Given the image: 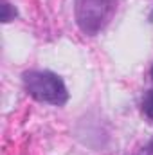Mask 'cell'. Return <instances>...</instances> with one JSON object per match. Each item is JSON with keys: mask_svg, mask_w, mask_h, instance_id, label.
<instances>
[{"mask_svg": "<svg viewBox=\"0 0 153 155\" xmlns=\"http://www.w3.org/2000/svg\"><path fill=\"white\" fill-rule=\"evenodd\" d=\"M25 92L40 103L63 107L69 101V92L63 79L50 71H25L22 74Z\"/></svg>", "mask_w": 153, "mask_h": 155, "instance_id": "cell-1", "label": "cell"}, {"mask_svg": "<svg viewBox=\"0 0 153 155\" xmlns=\"http://www.w3.org/2000/svg\"><path fill=\"white\" fill-rule=\"evenodd\" d=\"M117 0H74V15L79 31L86 36L99 35L114 18Z\"/></svg>", "mask_w": 153, "mask_h": 155, "instance_id": "cell-2", "label": "cell"}, {"mask_svg": "<svg viewBox=\"0 0 153 155\" xmlns=\"http://www.w3.org/2000/svg\"><path fill=\"white\" fill-rule=\"evenodd\" d=\"M141 110L148 121H153V90H148L144 94V97L141 101Z\"/></svg>", "mask_w": 153, "mask_h": 155, "instance_id": "cell-3", "label": "cell"}, {"mask_svg": "<svg viewBox=\"0 0 153 155\" xmlns=\"http://www.w3.org/2000/svg\"><path fill=\"white\" fill-rule=\"evenodd\" d=\"M2 9H4V13H2V20H4V22H11V20L16 16V11H11V5H9L7 2H4Z\"/></svg>", "mask_w": 153, "mask_h": 155, "instance_id": "cell-4", "label": "cell"}, {"mask_svg": "<svg viewBox=\"0 0 153 155\" xmlns=\"http://www.w3.org/2000/svg\"><path fill=\"white\" fill-rule=\"evenodd\" d=\"M141 155H153V141L144 148V150H142V152H141Z\"/></svg>", "mask_w": 153, "mask_h": 155, "instance_id": "cell-5", "label": "cell"}, {"mask_svg": "<svg viewBox=\"0 0 153 155\" xmlns=\"http://www.w3.org/2000/svg\"><path fill=\"white\" fill-rule=\"evenodd\" d=\"M151 79H153V67H151Z\"/></svg>", "mask_w": 153, "mask_h": 155, "instance_id": "cell-6", "label": "cell"}]
</instances>
